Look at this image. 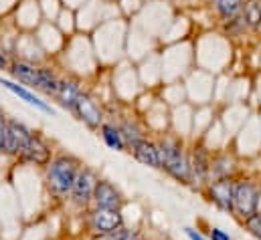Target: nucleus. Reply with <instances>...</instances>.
Listing matches in <instances>:
<instances>
[{"instance_id":"nucleus-16","label":"nucleus","mask_w":261,"mask_h":240,"mask_svg":"<svg viewBox=\"0 0 261 240\" xmlns=\"http://www.w3.org/2000/svg\"><path fill=\"white\" fill-rule=\"evenodd\" d=\"M39 87L47 93H59L61 83L55 79V75L47 69H39Z\"/></svg>"},{"instance_id":"nucleus-1","label":"nucleus","mask_w":261,"mask_h":240,"mask_svg":"<svg viewBox=\"0 0 261 240\" xmlns=\"http://www.w3.org/2000/svg\"><path fill=\"white\" fill-rule=\"evenodd\" d=\"M77 174H79V170H77V162L75 160H71V158H57L49 166L47 180H49L51 190L57 196L65 198L67 194H71V190H73Z\"/></svg>"},{"instance_id":"nucleus-12","label":"nucleus","mask_w":261,"mask_h":240,"mask_svg":"<svg viewBox=\"0 0 261 240\" xmlns=\"http://www.w3.org/2000/svg\"><path fill=\"white\" fill-rule=\"evenodd\" d=\"M0 83L8 89V91H12V93H16L20 99H24L29 105H35V107H39L41 111H45V113H53V109L45 103V101H41V99H37L31 91H27V89H22V87H18V85H14V83H10V81H6V79H0Z\"/></svg>"},{"instance_id":"nucleus-3","label":"nucleus","mask_w":261,"mask_h":240,"mask_svg":"<svg viewBox=\"0 0 261 240\" xmlns=\"http://www.w3.org/2000/svg\"><path fill=\"white\" fill-rule=\"evenodd\" d=\"M257 204H259V190H257V186L247 180L235 182L233 212L239 214L245 220V218H249L251 214L257 212Z\"/></svg>"},{"instance_id":"nucleus-20","label":"nucleus","mask_w":261,"mask_h":240,"mask_svg":"<svg viewBox=\"0 0 261 240\" xmlns=\"http://www.w3.org/2000/svg\"><path fill=\"white\" fill-rule=\"evenodd\" d=\"M243 224H245V228L249 230V234H253L257 240H261V214L259 212H255V214H251L249 218H245Z\"/></svg>"},{"instance_id":"nucleus-4","label":"nucleus","mask_w":261,"mask_h":240,"mask_svg":"<svg viewBox=\"0 0 261 240\" xmlns=\"http://www.w3.org/2000/svg\"><path fill=\"white\" fill-rule=\"evenodd\" d=\"M91 228L97 234H112L124 228V218L120 210H108V208H97L91 212Z\"/></svg>"},{"instance_id":"nucleus-25","label":"nucleus","mask_w":261,"mask_h":240,"mask_svg":"<svg viewBox=\"0 0 261 240\" xmlns=\"http://www.w3.org/2000/svg\"><path fill=\"white\" fill-rule=\"evenodd\" d=\"M6 67V59H4V55L0 53V69H4Z\"/></svg>"},{"instance_id":"nucleus-23","label":"nucleus","mask_w":261,"mask_h":240,"mask_svg":"<svg viewBox=\"0 0 261 240\" xmlns=\"http://www.w3.org/2000/svg\"><path fill=\"white\" fill-rule=\"evenodd\" d=\"M4 143H6V121L0 115V152H4Z\"/></svg>"},{"instance_id":"nucleus-18","label":"nucleus","mask_w":261,"mask_h":240,"mask_svg":"<svg viewBox=\"0 0 261 240\" xmlns=\"http://www.w3.org/2000/svg\"><path fill=\"white\" fill-rule=\"evenodd\" d=\"M93 240H140V236L136 230L120 228L118 232H112V234H97Z\"/></svg>"},{"instance_id":"nucleus-14","label":"nucleus","mask_w":261,"mask_h":240,"mask_svg":"<svg viewBox=\"0 0 261 240\" xmlns=\"http://www.w3.org/2000/svg\"><path fill=\"white\" fill-rule=\"evenodd\" d=\"M12 75H14L18 81H22V83H29V85L39 87V69L31 67V65H27V63H16V65L12 67Z\"/></svg>"},{"instance_id":"nucleus-19","label":"nucleus","mask_w":261,"mask_h":240,"mask_svg":"<svg viewBox=\"0 0 261 240\" xmlns=\"http://www.w3.org/2000/svg\"><path fill=\"white\" fill-rule=\"evenodd\" d=\"M245 20L251 26H257L261 22V4L259 2H249L245 6Z\"/></svg>"},{"instance_id":"nucleus-5","label":"nucleus","mask_w":261,"mask_h":240,"mask_svg":"<svg viewBox=\"0 0 261 240\" xmlns=\"http://www.w3.org/2000/svg\"><path fill=\"white\" fill-rule=\"evenodd\" d=\"M33 133L18 121H8L6 123V143H4V152L6 154H22L31 141Z\"/></svg>"},{"instance_id":"nucleus-24","label":"nucleus","mask_w":261,"mask_h":240,"mask_svg":"<svg viewBox=\"0 0 261 240\" xmlns=\"http://www.w3.org/2000/svg\"><path fill=\"white\" fill-rule=\"evenodd\" d=\"M185 230H187V236H189L191 240H206L200 232H196L195 228H185Z\"/></svg>"},{"instance_id":"nucleus-8","label":"nucleus","mask_w":261,"mask_h":240,"mask_svg":"<svg viewBox=\"0 0 261 240\" xmlns=\"http://www.w3.org/2000/svg\"><path fill=\"white\" fill-rule=\"evenodd\" d=\"M93 200L97 204V208H108V210H120L122 206V198L120 192L110 184V182H97L95 192H93Z\"/></svg>"},{"instance_id":"nucleus-17","label":"nucleus","mask_w":261,"mask_h":240,"mask_svg":"<svg viewBox=\"0 0 261 240\" xmlns=\"http://www.w3.org/2000/svg\"><path fill=\"white\" fill-rule=\"evenodd\" d=\"M243 0H217V10L225 16V18H231L237 14V10L241 8Z\"/></svg>"},{"instance_id":"nucleus-21","label":"nucleus","mask_w":261,"mask_h":240,"mask_svg":"<svg viewBox=\"0 0 261 240\" xmlns=\"http://www.w3.org/2000/svg\"><path fill=\"white\" fill-rule=\"evenodd\" d=\"M120 131H122V137L128 139L132 145H134L136 141H140V133H138V129H136L134 125H130V123H124V127H122Z\"/></svg>"},{"instance_id":"nucleus-9","label":"nucleus","mask_w":261,"mask_h":240,"mask_svg":"<svg viewBox=\"0 0 261 240\" xmlns=\"http://www.w3.org/2000/svg\"><path fill=\"white\" fill-rule=\"evenodd\" d=\"M134 156L138 162H142L144 166H152V168H160V149L156 143L148 141V139H140L134 145Z\"/></svg>"},{"instance_id":"nucleus-13","label":"nucleus","mask_w":261,"mask_h":240,"mask_svg":"<svg viewBox=\"0 0 261 240\" xmlns=\"http://www.w3.org/2000/svg\"><path fill=\"white\" fill-rule=\"evenodd\" d=\"M79 97H81V91H79V85H77L75 81H65V83H61V87H59V99H61V103H63L65 107L75 109Z\"/></svg>"},{"instance_id":"nucleus-15","label":"nucleus","mask_w":261,"mask_h":240,"mask_svg":"<svg viewBox=\"0 0 261 240\" xmlns=\"http://www.w3.org/2000/svg\"><path fill=\"white\" fill-rule=\"evenodd\" d=\"M101 135H103V141L112 147V149H124V137H122V131L116 129L114 125H103L101 127Z\"/></svg>"},{"instance_id":"nucleus-2","label":"nucleus","mask_w":261,"mask_h":240,"mask_svg":"<svg viewBox=\"0 0 261 240\" xmlns=\"http://www.w3.org/2000/svg\"><path fill=\"white\" fill-rule=\"evenodd\" d=\"M158 149H160V168H164L176 180H191V162L185 158V154H182L178 143L166 139V141H162L158 145Z\"/></svg>"},{"instance_id":"nucleus-11","label":"nucleus","mask_w":261,"mask_h":240,"mask_svg":"<svg viewBox=\"0 0 261 240\" xmlns=\"http://www.w3.org/2000/svg\"><path fill=\"white\" fill-rule=\"evenodd\" d=\"M75 109H77L79 117L85 121L89 127H99V123H101V111H99V107H97L87 95H81V97L77 99Z\"/></svg>"},{"instance_id":"nucleus-7","label":"nucleus","mask_w":261,"mask_h":240,"mask_svg":"<svg viewBox=\"0 0 261 240\" xmlns=\"http://www.w3.org/2000/svg\"><path fill=\"white\" fill-rule=\"evenodd\" d=\"M95 186L97 180L95 176L89 172V170H83L77 174V180L73 184V190H71V198L77 206H87L89 200L93 198V192H95Z\"/></svg>"},{"instance_id":"nucleus-22","label":"nucleus","mask_w":261,"mask_h":240,"mask_svg":"<svg viewBox=\"0 0 261 240\" xmlns=\"http://www.w3.org/2000/svg\"><path fill=\"white\" fill-rule=\"evenodd\" d=\"M211 240H231V236L221 228H211Z\"/></svg>"},{"instance_id":"nucleus-10","label":"nucleus","mask_w":261,"mask_h":240,"mask_svg":"<svg viewBox=\"0 0 261 240\" xmlns=\"http://www.w3.org/2000/svg\"><path fill=\"white\" fill-rule=\"evenodd\" d=\"M20 158L27 160V162L39 164V166L49 164V147L45 145V141H43L41 137L33 135L31 141H29V145H27V149L20 154Z\"/></svg>"},{"instance_id":"nucleus-6","label":"nucleus","mask_w":261,"mask_h":240,"mask_svg":"<svg viewBox=\"0 0 261 240\" xmlns=\"http://www.w3.org/2000/svg\"><path fill=\"white\" fill-rule=\"evenodd\" d=\"M233 192H235V182L231 178H219L208 186L211 200L225 212H233Z\"/></svg>"}]
</instances>
